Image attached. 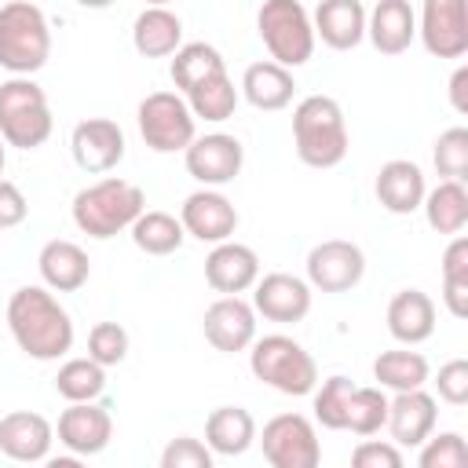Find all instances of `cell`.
Wrapping results in <instances>:
<instances>
[{
    "mask_svg": "<svg viewBox=\"0 0 468 468\" xmlns=\"http://www.w3.org/2000/svg\"><path fill=\"white\" fill-rule=\"evenodd\" d=\"M7 329L22 355L55 362L73 347L69 311L51 296L48 285H22L7 300Z\"/></svg>",
    "mask_w": 468,
    "mask_h": 468,
    "instance_id": "6da1fadb",
    "label": "cell"
},
{
    "mask_svg": "<svg viewBox=\"0 0 468 468\" xmlns=\"http://www.w3.org/2000/svg\"><path fill=\"white\" fill-rule=\"evenodd\" d=\"M292 146L307 168H336L347 157V121L333 95H307L296 102Z\"/></svg>",
    "mask_w": 468,
    "mask_h": 468,
    "instance_id": "7a4b0ae2",
    "label": "cell"
},
{
    "mask_svg": "<svg viewBox=\"0 0 468 468\" xmlns=\"http://www.w3.org/2000/svg\"><path fill=\"white\" fill-rule=\"evenodd\" d=\"M143 208H146V194L135 183L117 176H106L73 194V223L80 234L95 241H106L128 230Z\"/></svg>",
    "mask_w": 468,
    "mask_h": 468,
    "instance_id": "3957f363",
    "label": "cell"
},
{
    "mask_svg": "<svg viewBox=\"0 0 468 468\" xmlns=\"http://www.w3.org/2000/svg\"><path fill=\"white\" fill-rule=\"evenodd\" d=\"M51 55V26L29 0H7L0 7V66L11 77H33Z\"/></svg>",
    "mask_w": 468,
    "mask_h": 468,
    "instance_id": "277c9868",
    "label": "cell"
},
{
    "mask_svg": "<svg viewBox=\"0 0 468 468\" xmlns=\"http://www.w3.org/2000/svg\"><path fill=\"white\" fill-rule=\"evenodd\" d=\"M249 369L260 384L282 391V395H311L318 384V362L311 351L285 336V333H267L249 344Z\"/></svg>",
    "mask_w": 468,
    "mask_h": 468,
    "instance_id": "5b68a950",
    "label": "cell"
},
{
    "mask_svg": "<svg viewBox=\"0 0 468 468\" xmlns=\"http://www.w3.org/2000/svg\"><path fill=\"white\" fill-rule=\"evenodd\" d=\"M55 117L44 88L33 77H7L0 84V139L15 150H37L51 139Z\"/></svg>",
    "mask_w": 468,
    "mask_h": 468,
    "instance_id": "8992f818",
    "label": "cell"
},
{
    "mask_svg": "<svg viewBox=\"0 0 468 468\" xmlns=\"http://www.w3.org/2000/svg\"><path fill=\"white\" fill-rule=\"evenodd\" d=\"M256 33L271 62L296 69L314 55V26L300 0H263L256 11Z\"/></svg>",
    "mask_w": 468,
    "mask_h": 468,
    "instance_id": "52a82bcc",
    "label": "cell"
},
{
    "mask_svg": "<svg viewBox=\"0 0 468 468\" xmlns=\"http://www.w3.org/2000/svg\"><path fill=\"white\" fill-rule=\"evenodd\" d=\"M139 135L154 154H183L190 139L197 135V117L190 113L186 99L179 91H150L139 110Z\"/></svg>",
    "mask_w": 468,
    "mask_h": 468,
    "instance_id": "ba28073f",
    "label": "cell"
},
{
    "mask_svg": "<svg viewBox=\"0 0 468 468\" xmlns=\"http://www.w3.org/2000/svg\"><path fill=\"white\" fill-rule=\"evenodd\" d=\"M263 461L271 468H318L322 446L314 435V424L303 413H278L263 424L260 435Z\"/></svg>",
    "mask_w": 468,
    "mask_h": 468,
    "instance_id": "9c48e42d",
    "label": "cell"
},
{
    "mask_svg": "<svg viewBox=\"0 0 468 468\" xmlns=\"http://www.w3.org/2000/svg\"><path fill=\"white\" fill-rule=\"evenodd\" d=\"M366 274V252L347 238H325L307 252V285L322 292H347Z\"/></svg>",
    "mask_w": 468,
    "mask_h": 468,
    "instance_id": "30bf717a",
    "label": "cell"
},
{
    "mask_svg": "<svg viewBox=\"0 0 468 468\" xmlns=\"http://www.w3.org/2000/svg\"><path fill=\"white\" fill-rule=\"evenodd\" d=\"M417 37L435 58H461L468 51V0H424Z\"/></svg>",
    "mask_w": 468,
    "mask_h": 468,
    "instance_id": "8fae6325",
    "label": "cell"
},
{
    "mask_svg": "<svg viewBox=\"0 0 468 468\" xmlns=\"http://www.w3.org/2000/svg\"><path fill=\"white\" fill-rule=\"evenodd\" d=\"M183 161L201 186H227L238 179L245 165V146L227 132H208L190 139V146L183 150Z\"/></svg>",
    "mask_w": 468,
    "mask_h": 468,
    "instance_id": "7c38bea8",
    "label": "cell"
},
{
    "mask_svg": "<svg viewBox=\"0 0 468 468\" xmlns=\"http://www.w3.org/2000/svg\"><path fill=\"white\" fill-rule=\"evenodd\" d=\"M179 223L186 230V238H197V241H227L234 238L238 230V208L227 194H219V186H201L194 194L183 197V208H179Z\"/></svg>",
    "mask_w": 468,
    "mask_h": 468,
    "instance_id": "4fadbf2b",
    "label": "cell"
},
{
    "mask_svg": "<svg viewBox=\"0 0 468 468\" xmlns=\"http://www.w3.org/2000/svg\"><path fill=\"white\" fill-rule=\"evenodd\" d=\"M69 150H73V161L80 172L102 176L124 161V132L110 117H88V121L73 124Z\"/></svg>",
    "mask_w": 468,
    "mask_h": 468,
    "instance_id": "5bb4252c",
    "label": "cell"
},
{
    "mask_svg": "<svg viewBox=\"0 0 468 468\" xmlns=\"http://www.w3.org/2000/svg\"><path fill=\"white\" fill-rule=\"evenodd\" d=\"M252 307L256 314H263L267 322H278V325H296L307 318L311 311V285L296 274H285V271H271L263 278H256L252 285Z\"/></svg>",
    "mask_w": 468,
    "mask_h": 468,
    "instance_id": "9a60e30c",
    "label": "cell"
},
{
    "mask_svg": "<svg viewBox=\"0 0 468 468\" xmlns=\"http://www.w3.org/2000/svg\"><path fill=\"white\" fill-rule=\"evenodd\" d=\"M201 333L223 355L245 351L256 340V307L249 300H241V296H219V300H212L205 307Z\"/></svg>",
    "mask_w": 468,
    "mask_h": 468,
    "instance_id": "2e32d148",
    "label": "cell"
},
{
    "mask_svg": "<svg viewBox=\"0 0 468 468\" xmlns=\"http://www.w3.org/2000/svg\"><path fill=\"white\" fill-rule=\"evenodd\" d=\"M58 442L77 453V457H95L110 446V435H113V417L106 406H99L95 399L91 402H69L62 413H58Z\"/></svg>",
    "mask_w": 468,
    "mask_h": 468,
    "instance_id": "e0dca14e",
    "label": "cell"
},
{
    "mask_svg": "<svg viewBox=\"0 0 468 468\" xmlns=\"http://www.w3.org/2000/svg\"><path fill=\"white\" fill-rule=\"evenodd\" d=\"M55 442V428L48 417L33 410H15L0 417V453L22 464L48 461V450Z\"/></svg>",
    "mask_w": 468,
    "mask_h": 468,
    "instance_id": "ac0fdd59",
    "label": "cell"
},
{
    "mask_svg": "<svg viewBox=\"0 0 468 468\" xmlns=\"http://www.w3.org/2000/svg\"><path fill=\"white\" fill-rule=\"evenodd\" d=\"M260 278V256L241 245V241H216L212 252L205 256V282L223 292V296H238L245 289H252Z\"/></svg>",
    "mask_w": 468,
    "mask_h": 468,
    "instance_id": "d6986e66",
    "label": "cell"
},
{
    "mask_svg": "<svg viewBox=\"0 0 468 468\" xmlns=\"http://www.w3.org/2000/svg\"><path fill=\"white\" fill-rule=\"evenodd\" d=\"M435 399L424 388H410V391H395V399H388V435L395 446H420L431 431H435Z\"/></svg>",
    "mask_w": 468,
    "mask_h": 468,
    "instance_id": "ffe728a7",
    "label": "cell"
},
{
    "mask_svg": "<svg viewBox=\"0 0 468 468\" xmlns=\"http://www.w3.org/2000/svg\"><path fill=\"white\" fill-rule=\"evenodd\" d=\"M314 40L333 51H351L366 40V7L358 0H318L314 15Z\"/></svg>",
    "mask_w": 468,
    "mask_h": 468,
    "instance_id": "44dd1931",
    "label": "cell"
},
{
    "mask_svg": "<svg viewBox=\"0 0 468 468\" xmlns=\"http://www.w3.org/2000/svg\"><path fill=\"white\" fill-rule=\"evenodd\" d=\"M373 190H377V201H380L391 216H410V212L420 208L428 186H424V172H420L417 161L391 157V161L380 165Z\"/></svg>",
    "mask_w": 468,
    "mask_h": 468,
    "instance_id": "7402d4cb",
    "label": "cell"
},
{
    "mask_svg": "<svg viewBox=\"0 0 468 468\" xmlns=\"http://www.w3.org/2000/svg\"><path fill=\"white\" fill-rule=\"evenodd\" d=\"M366 37L380 55H402L417 37V11L410 0H377L366 15Z\"/></svg>",
    "mask_w": 468,
    "mask_h": 468,
    "instance_id": "603a6c76",
    "label": "cell"
},
{
    "mask_svg": "<svg viewBox=\"0 0 468 468\" xmlns=\"http://www.w3.org/2000/svg\"><path fill=\"white\" fill-rule=\"evenodd\" d=\"M384 318H388V333L406 347H417L435 333V303L424 289H399L388 300Z\"/></svg>",
    "mask_w": 468,
    "mask_h": 468,
    "instance_id": "cb8c5ba5",
    "label": "cell"
},
{
    "mask_svg": "<svg viewBox=\"0 0 468 468\" xmlns=\"http://www.w3.org/2000/svg\"><path fill=\"white\" fill-rule=\"evenodd\" d=\"M37 271H40V278L51 292H77L88 282L91 263H88V252L77 241L51 238L37 256Z\"/></svg>",
    "mask_w": 468,
    "mask_h": 468,
    "instance_id": "d4e9b609",
    "label": "cell"
},
{
    "mask_svg": "<svg viewBox=\"0 0 468 468\" xmlns=\"http://www.w3.org/2000/svg\"><path fill=\"white\" fill-rule=\"evenodd\" d=\"M238 91L245 95L249 106H256V110H263V113H274V110H285V106L292 102L296 80H292V69H285V66H278V62L267 58V62L245 66Z\"/></svg>",
    "mask_w": 468,
    "mask_h": 468,
    "instance_id": "484cf974",
    "label": "cell"
},
{
    "mask_svg": "<svg viewBox=\"0 0 468 468\" xmlns=\"http://www.w3.org/2000/svg\"><path fill=\"white\" fill-rule=\"evenodd\" d=\"M205 442L216 457H241L256 442V420L245 406H216L205 420Z\"/></svg>",
    "mask_w": 468,
    "mask_h": 468,
    "instance_id": "4316f807",
    "label": "cell"
},
{
    "mask_svg": "<svg viewBox=\"0 0 468 468\" xmlns=\"http://www.w3.org/2000/svg\"><path fill=\"white\" fill-rule=\"evenodd\" d=\"M132 44L143 58H168L183 44V22L168 7H143L132 22Z\"/></svg>",
    "mask_w": 468,
    "mask_h": 468,
    "instance_id": "83f0119b",
    "label": "cell"
},
{
    "mask_svg": "<svg viewBox=\"0 0 468 468\" xmlns=\"http://www.w3.org/2000/svg\"><path fill=\"white\" fill-rule=\"evenodd\" d=\"M420 208L435 234H461L468 227V186L457 179H442L439 186L424 190Z\"/></svg>",
    "mask_w": 468,
    "mask_h": 468,
    "instance_id": "f1b7e54d",
    "label": "cell"
},
{
    "mask_svg": "<svg viewBox=\"0 0 468 468\" xmlns=\"http://www.w3.org/2000/svg\"><path fill=\"white\" fill-rule=\"evenodd\" d=\"M128 234H132L135 249L146 252V256H172L186 241V230H183L179 216L161 212V208H143L135 216V223L128 227Z\"/></svg>",
    "mask_w": 468,
    "mask_h": 468,
    "instance_id": "f546056e",
    "label": "cell"
},
{
    "mask_svg": "<svg viewBox=\"0 0 468 468\" xmlns=\"http://www.w3.org/2000/svg\"><path fill=\"white\" fill-rule=\"evenodd\" d=\"M428 377H431L428 358L420 351H410L406 344L402 347H391V351H380L373 358V380H377V388L410 391V388H424Z\"/></svg>",
    "mask_w": 468,
    "mask_h": 468,
    "instance_id": "4dcf8cb0",
    "label": "cell"
},
{
    "mask_svg": "<svg viewBox=\"0 0 468 468\" xmlns=\"http://www.w3.org/2000/svg\"><path fill=\"white\" fill-rule=\"evenodd\" d=\"M216 73H227L223 66V55L205 44V40H190V44H179L172 51V62H168V77L172 84L179 88V95H186L190 88H197L201 80L216 77Z\"/></svg>",
    "mask_w": 468,
    "mask_h": 468,
    "instance_id": "1f68e13d",
    "label": "cell"
},
{
    "mask_svg": "<svg viewBox=\"0 0 468 468\" xmlns=\"http://www.w3.org/2000/svg\"><path fill=\"white\" fill-rule=\"evenodd\" d=\"M183 99H186V106H190L194 117L219 124V121L234 117V110H238V102H241V91L234 88V80H230L227 73H216V77L201 80L197 88H190Z\"/></svg>",
    "mask_w": 468,
    "mask_h": 468,
    "instance_id": "d6a6232c",
    "label": "cell"
},
{
    "mask_svg": "<svg viewBox=\"0 0 468 468\" xmlns=\"http://www.w3.org/2000/svg\"><path fill=\"white\" fill-rule=\"evenodd\" d=\"M55 391L66 402H91L106 391V366L95 358H66L55 373Z\"/></svg>",
    "mask_w": 468,
    "mask_h": 468,
    "instance_id": "836d02e7",
    "label": "cell"
},
{
    "mask_svg": "<svg viewBox=\"0 0 468 468\" xmlns=\"http://www.w3.org/2000/svg\"><path fill=\"white\" fill-rule=\"evenodd\" d=\"M388 420V395L384 388H358L347 399V417H344V431L355 435H377Z\"/></svg>",
    "mask_w": 468,
    "mask_h": 468,
    "instance_id": "e575fe53",
    "label": "cell"
},
{
    "mask_svg": "<svg viewBox=\"0 0 468 468\" xmlns=\"http://www.w3.org/2000/svg\"><path fill=\"white\" fill-rule=\"evenodd\" d=\"M355 391V380L344 373H333L329 380H322V388L314 384V420L329 431H344V417H347V399Z\"/></svg>",
    "mask_w": 468,
    "mask_h": 468,
    "instance_id": "d590c367",
    "label": "cell"
},
{
    "mask_svg": "<svg viewBox=\"0 0 468 468\" xmlns=\"http://www.w3.org/2000/svg\"><path fill=\"white\" fill-rule=\"evenodd\" d=\"M431 161H435V172H439L442 179L464 183V179H468V128H461V124L446 128V132L435 139Z\"/></svg>",
    "mask_w": 468,
    "mask_h": 468,
    "instance_id": "8d00e7d4",
    "label": "cell"
},
{
    "mask_svg": "<svg viewBox=\"0 0 468 468\" xmlns=\"http://www.w3.org/2000/svg\"><path fill=\"white\" fill-rule=\"evenodd\" d=\"M417 464H420V468H464V464H468V442H464V435H461V431L428 435V439L420 442Z\"/></svg>",
    "mask_w": 468,
    "mask_h": 468,
    "instance_id": "74e56055",
    "label": "cell"
},
{
    "mask_svg": "<svg viewBox=\"0 0 468 468\" xmlns=\"http://www.w3.org/2000/svg\"><path fill=\"white\" fill-rule=\"evenodd\" d=\"M88 358H95L99 366H121L128 358V333L117 322H95L88 333Z\"/></svg>",
    "mask_w": 468,
    "mask_h": 468,
    "instance_id": "f35d334b",
    "label": "cell"
},
{
    "mask_svg": "<svg viewBox=\"0 0 468 468\" xmlns=\"http://www.w3.org/2000/svg\"><path fill=\"white\" fill-rule=\"evenodd\" d=\"M216 453L194 435H179L161 450V468H212Z\"/></svg>",
    "mask_w": 468,
    "mask_h": 468,
    "instance_id": "ab89813d",
    "label": "cell"
},
{
    "mask_svg": "<svg viewBox=\"0 0 468 468\" xmlns=\"http://www.w3.org/2000/svg\"><path fill=\"white\" fill-rule=\"evenodd\" d=\"M435 388H439V399H442V402L464 406V402H468V362H464V358H450L446 366H439Z\"/></svg>",
    "mask_w": 468,
    "mask_h": 468,
    "instance_id": "60d3db41",
    "label": "cell"
},
{
    "mask_svg": "<svg viewBox=\"0 0 468 468\" xmlns=\"http://www.w3.org/2000/svg\"><path fill=\"white\" fill-rule=\"evenodd\" d=\"M351 464L355 468H402V446L366 439L351 450Z\"/></svg>",
    "mask_w": 468,
    "mask_h": 468,
    "instance_id": "b9f144b4",
    "label": "cell"
},
{
    "mask_svg": "<svg viewBox=\"0 0 468 468\" xmlns=\"http://www.w3.org/2000/svg\"><path fill=\"white\" fill-rule=\"evenodd\" d=\"M26 216H29L26 194L11 179H0V230H11L18 223H26Z\"/></svg>",
    "mask_w": 468,
    "mask_h": 468,
    "instance_id": "7bdbcfd3",
    "label": "cell"
},
{
    "mask_svg": "<svg viewBox=\"0 0 468 468\" xmlns=\"http://www.w3.org/2000/svg\"><path fill=\"white\" fill-rule=\"evenodd\" d=\"M450 106L457 113H468V66H457L450 77Z\"/></svg>",
    "mask_w": 468,
    "mask_h": 468,
    "instance_id": "ee69618b",
    "label": "cell"
},
{
    "mask_svg": "<svg viewBox=\"0 0 468 468\" xmlns=\"http://www.w3.org/2000/svg\"><path fill=\"white\" fill-rule=\"evenodd\" d=\"M77 4H80V7H88V11H106L113 0H77Z\"/></svg>",
    "mask_w": 468,
    "mask_h": 468,
    "instance_id": "f6af8a7d",
    "label": "cell"
},
{
    "mask_svg": "<svg viewBox=\"0 0 468 468\" xmlns=\"http://www.w3.org/2000/svg\"><path fill=\"white\" fill-rule=\"evenodd\" d=\"M143 4H146V7H168L172 0H143Z\"/></svg>",
    "mask_w": 468,
    "mask_h": 468,
    "instance_id": "bcb514c9",
    "label": "cell"
},
{
    "mask_svg": "<svg viewBox=\"0 0 468 468\" xmlns=\"http://www.w3.org/2000/svg\"><path fill=\"white\" fill-rule=\"evenodd\" d=\"M4 146H7V143L0 139V176H4V161H7V154H4Z\"/></svg>",
    "mask_w": 468,
    "mask_h": 468,
    "instance_id": "7dc6e473",
    "label": "cell"
}]
</instances>
